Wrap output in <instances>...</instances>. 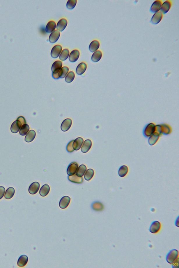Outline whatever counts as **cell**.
<instances>
[{"mask_svg":"<svg viewBox=\"0 0 179 268\" xmlns=\"http://www.w3.org/2000/svg\"><path fill=\"white\" fill-rule=\"evenodd\" d=\"M166 262L169 264L175 265L179 261V252L178 250L173 249L168 252L166 257Z\"/></svg>","mask_w":179,"mask_h":268,"instance_id":"1","label":"cell"},{"mask_svg":"<svg viewBox=\"0 0 179 268\" xmlns=\"http://www.w3.org/2000/svg\"><path fill=\"white\" fill-rule=\"evenodd\" d=\"M62 62L60 60L56 61L52 64V77L55 79H59L58 74L61 69L62 68Z\"/></svg>","mask_w":179,"mask_h":268,"instance_id":"2","label":"cell"},{"mask_svg":"<svg viewBox=\"0 0 179 268\" xmlns=\"http://www.w3.org/2000/svg\"><path fill=\"white\" fill-rule=\"evenodd\" d=\"M162 228V224L157 221H154L151 224L149 231L153 234H156L160 231Z\"/></svg>","mask_w":179,"mask_h":268,"instance_id":"3","label":"cell"},{"mask_svg":"<svg viewBox=\"0 0 179 268\" xmlns=\"http://www.w3.org/2000/svg\"><path fill=\"white\" fill-rule=\"evenodd\" d=\"M62 48L61 46L56 45L52 48L50 55L52 58H56L60 56L62 51Z\"/></svg>","mask_w":179,"mask_h":268,"instance_id":"4","label":"cell"},{"mask_svg":"<svg viewBox=\"0 0 179 268\" xmlns=\"http://www.w3.org/2000/svg\"><path fill=\"white\" fill-rule=\"evenodd\" d=\"M163 1L161 0H156L153 3L150 8V11L152 13H156L160 10Z\"/></svg>","mask_w":179,"mask_h":268,"instance_id":"5","label":"cell"},{"mask_svg":"<svg viewBox=\"0 0 179 268\" xmlns=\"http://www.w3.org/2000/svg\"><path fill=\"white\" fill-rule=\"evenodd\" d=\"M163 14L159 11L154 14L151 18L150 22L154 25H157L160 22L163 18Z\"/></svg>","mask_w":179,"mask_h":268,"instance_id":"6","label":"cell"},{"mask_svg":"<svg viewBox=\"0 0 179 268\" xmlns=\"http://www.w3.org/2000/svg\"><path fill=\"white\" fill-rule=\"evenodd\" d=\"M78 164L77 163L73 162L69 165L67 170V173L69 176H72L76 173L78 168Z\"/></svg>","mask_w":179,"mask_h":268,"instance_id":"7","label":"cell"},{"mask_svg":"<svg viewBox=\"0 0 179 268\" xmlns=\"http://www.w3.org/2000/svg\"><path fill=\"white\" fill-rule=\"evenodd\" d=\"M172 5V1L170 0H167L162 5L160 11L162 13L166 14L171 8Z\"/></svg>","mask_w":179,"mask_h":268,"instance_id":"8","label":"cell"},{"mask_svg":"<svg viewBox=\"0 0 179 268\" xmlns=\"http://www.w3.org/2000/svg\"><path fill=\"white\" fill-rule=\"evenodd\" d=\"M67 24L68 22L66 19H61L57 22L56 25L57 30L59 32H63L66 28Z\"/></svg>","mask_w":179,"mask_h":268,"instance_id":"9","label":"cell"},{"mask_svg":"<svg viewBox=\"0 0 179 268\" xmlns=\"http://www.w3.org/2000/svg\"><path fill=\"white\" fill-rule=\"evenodd\" d=\"M60 36V32L57 30H56L50 34L49 37V40L50 43H54L58 40Z\"/></svg>","mask_w":179,"mask_h":268,"instance_id":"10","label":"cell"},{"mask_svg":"<svg viewBox=\"0 0 179 268\" xmlns=\"http://www.w3.org/2000/svg\"><path fill=\"white\" fill-rule=\"evenodd\" d=\"M70 198L68 196H65L62 197L59 202V206L62 209L67 208L70 202Z\"/></svg>","mask_w":179,"mask_h":268,"instance_id":"11","label":"cell"},{"mask_svg":"<svg viewBox=\"0 0 179 268\" xmlns=\"http://www.w3.org/2000/svg\"><path fill=\"white\" fill-rule=\"evenodd\" d=\"M72 120L67 118L64 120L61 125V129L63 132L67 131L70 128L72 125Z\"/></svg>","mask_w":179,"mask_h":268,"instance_id":"12","label":"cell"},{"mask_svg":"<svg viewBox=\"0 0 179 268\" xmlns=\"http://www.w3.org/2000/svg\"><path fill=\"white\" fill-rule=\"evenodd\" d=\"M22 125V123L20 121L17 120L16 121L13 122L11 125V131L14 133H18L21 128Z\"/></svg>","mask_w":179,"mask_h":268,"instance_id":"13","label":"cell"},{"mask_svg":"<svg viewBox=\"0 0 179 268\" xmlns=\"http://www.w3.org/2000/svg\"><path fill=\"white\" fill-rule=\"evenodd\" d=\"M80 53L77 50H74L71 52L69 56V60L70 62H75L78 60L79 57Z\"/></svg>","mask_w":179,"mask_h":268,"instance_id":"14","label":"cell"},{"mask_svg":"<svg viewBox=\"0 0 179 268\" xmlns=\"http://www.w3.org/2000/svg\"><path fill=\"white\" fill-rule=\"evenodd\" d=\"M40 184L38 182H34L29 186V191L31 194H36L39 191Z\"/></svg>","mask_w":179,"mask_h":268,"instance_id":"15","label":"cell"},{"mask_svg":"<svg viewBox=\"0 0 179 268\" xmlns=\"http://www.w3.org/2000/svg\"><path fill=\"white\" fill-rule=\"evenodd\" d=\"M155 131V127L153 125L149 124L145 128L144 131V135L146 137H149L152 135Z\"/></svg>","mask_w":179,"mask_h":268,"instance_id":"16","label":"cell"},{"mask_svg":"<svg viewBox=\"0 0 179 268\" xmlns=\"http://www.w3.org/2000/svg\"><path fill=\"white\" fill-rule=\"evenodd\" d=\"M84 142L82 138L79 137L74 140L72 144V147L74 150L78 151L80 149Z\"/></svg>","mask_w":179,"mask_h":268,"instance_id":"17","label":"cell"},{"mask_svg":"<svg viewBox=\"0 0 179 268\" xmlns=\"http://www.w3.org/2000/svg\"><path fill=\"white\" fill-rule=\"evenodd\" d=\"M87 69L86 64L84 62H81L77 66L76 69V72L79 75H81L84 74Z\"/></svg>","mask_w":179,"mask_h":268,"instance_id":"18","label":"cell"},{"mask_svg":"<svg viewBox=\"0 0 179 268\" xmlns=\"http://www.w3.org/2000/svg\"><path fill=\"white\" fill-rule=\"evenodd\" d=\"M56 27L55 22L54 21H50L47 24L45 30L47 33H50L55 31Z\"/></svg>","mask_w":179,"mask_h":268,"instance_id":"19","label":"cell"},{"mask_svg":"<svg viewBox=\"0 0 179 268\" xmlns=\"http://www.w3.org/2000/svg\"><path fill=\"white\" fill-rule=\"evenodd\" d=\"M92 142L89 140H86L83 143L82 147L81 149V152L83 153H86L89 151L92 146Z\"/></svg>","mask_w":179,"mask_h":268,"instance_id":"20","label":"cell"},{"mask_svg":"<svg viewBox=\"0 0 179 268\" xmlns=\"http://www.w3.org/2000/svg\"><path fill=\"white\" fill-rule=\"evenodd\" d=\"M100 47V43L98 41L95 40L90 43L89 50L91 53H94L98 50Z\"/></svg>","mask_w":179,"mask_h":268,"instance_id":"21","label":"cell"},{"mask_svg":"<svg viewBox=\"0 0 179 268\" xmlns=\"http://www.w3.org/2000/svg\"><path fill=\"white\" fill-rule=\"evenodd\" d=\"M28 257L25 255L21 256L19 258L17 264L20 267H23L25 266L27 264L28 261Z\"/></svg>","mask_w":179,"mask_h":268,"instance_id":"22","label":"cell"},{"mask_svg":"<svg viewBox=\"0 0 179 268\" xmlns=\"http://www.w3.org/2000/svg\"><path fill=\"white\" fill-rule=\"evenodd\" d=\"M36 132L33 130L29 131L25 136V140L27 142H30L33 141L35 138Z\"/></svg>","mask_w":179,"mask_h":268,"instance_id":"23","label":"cell"},{"mask_svg":"<svg viewBox=\"0 0 179 268\" xmlns=\"http://www.w3.org/2000/svg\"><path fill=\"white\" fill-rule=\"evenodd\" d=\"M128 172V168L127 166L123 165L119 168L118 170V175L121 177H124L127 174Z\"/></svg>","mask_w":179,"mask_h":268,"instance_id":"24","label":"cell"},{"mask_svg":"<svg viewBox=\"0 0 179 268\" xmlns=\"http://www.w3.org/2000/svg\"><path fill=\"white\" fill-rule=\"evenodd\" d=\"M102 53L100 50L97 51L93 54L91 56V60L93 62H97L101 59Z\"/></svg>","mask_w":179,"mask_h":268,"instance_id":"25","label":"cell"},{"mask_svg":"<svg viewBox=\"0 0 179 268\" xmlns=\"http://www.w3.org/2000/svg\"><path fill=\"white\" fill-rule=\"evenodd\" d=\"M50 188L49 186L46 184L43 185L40 190V194L42 196H45L47 195L49 192Z\"/></svg>","mask_w":179,"mask_h":268,"instance_id":"26","label":"cell"},{"mask_svg":"<svg viewBox=\"0 0 179 268\" xmlns=\"http://www.w3.org/2000/svg\"><path fill=\"white\" fill-rule=\"evenodd\" d=\"M68 179L71 182L74 183L81 184L83 182V178L82 177H79L75 174L72 176H68Z\"/></svg>","mask_w":179,"mask_h":268,"instance_id":"27","label":"cell"},{"mask_svg":"<svg viewBox=\"0 0 179 268\" xmlns=\"http://www.w3.org/2000/svg\"><path fill=\"white\" fill-rule=\"evenodd\" d=\"M69 50L68 49H65L62 50L61 53L59 56V59L62 61L66 60L69 56Z\"/></svg>","mask_w":179,"mask_h":268,"instance_id":"28","label":"cell"},{"mask_svg":"<svg viewBox=\"0 0 179 268\" xmlns=\"http://www.w3.org/2000/svg\"><path fill=\"white\" fill-rule=\"evenodd\" d=\"M15 194V190L13 187L8 188L6 191L5 198L7 199H10L13 198Z\"/></svg>","mask_w":179,"mask_h":268,"instance_id":"29","label":"cell"},{"mask_svg":"<svg viewBox=\"0 0 179 268\" xmlns=\"http://www.w3.org/2000/svg\"><path fill=\"white\" fill-rule=\"evenodd\" d=\"M86 170V166L84 165H81L78 168L76 175L78 177H82L84 175Z\"/></svg>","mask_w":179,"mask_h":268,"instance_id":"30","label":"cell"},{"mask_svg":"<svg viewBox=\"0 0 179 268\" xmlns=\"http://www.w3.org/2000/svg\"><path fill=\"white\" fill-rule=\"evenodd\" d=\"M69 71V68L67 67H62L58 74L59 79L60 78L63 79V78H65L68 74Z\"/></svg>","mask_w":179,"mask_h":268,"instance_id":"31","label":"cell"},{"mask_svg":"<svg viewBox=\"0 0 179 268\" xmlns=\"http://www.w3.org/2000/svg\"><path fill=\"white\" fill-rule=\"evenodd\" d=\"M153 135H152V136H151L148 140L149 145L151 146L153 145L156 143L159 137V135L155 133Z\"/></svg>","mask_w":179,"mask_h":268,"instance_id":"32","label":"cell"},{"mask_svg":"<svg viewBox=\"0 0 179 268\" xmlns=\"http://www.w3.org/2000/svg\"><path fill=\"white\" fill-rule=\"evenodd\" d=\"M29 130V127L28 125L26 124L22 125L21 128L20 134V135L22 136H24L26 135Z\"/></svg>","mask_w":179,"mask_h":268,"instance_id":"33","label":"cell"},{"mask_svg":"<svg viewBox=\"0 0 179 268\" xmlns=\"http://www.w3.org/2000/svg\"><path fill=\"white\" fill-rule=\"evenodd\" d=\"M94 175V170L91 169H89L86 170L84 178L86 181H89L93 178Z\"/></svg>","mask_w":179,"mask_h":268,"instance_id":"34","label":"cell"},{"mask_svg":"<svg viewBox=\"0 0 179 268\" xmlns=\"http://www.w3.org/2000/svg\"><path fill=\"white\" fill-rule=\"evenodd\" d=\"M92 208L93 210L96 211H101L104 209V207L101 203L99 202H95L92 205Z\"/></svg>","mask_w":179,"mask_h":268,"instance_id":"35","label":"cell"},{"mask_svg":"<svg viewBox=\"0 0 179 268\" xmlns=\"http://www.w3.org/2000/svg\"><path fill=\"white\" fill-rule=\"evenodd\" d=\"M75 78V74L73 71L69 72L65 76V80L67 83H71L74 81Z\"/></svg>","mask_w":179,"mask_h":268,"instance_id":"36","label":"cell"},{"mask_svg":"<svg viewBox=\"0 0 179 268\" xmlns=\"http://www.w3.org/2000/svg\"><path fill=\"white\" fill-rule=\"evenodd\" d=\"M77 3L76 0H69L66 4L67 8L70 10L73 9L75 7Z\"/></svg>","mask_w":179,"mask_h":268,"instance_id":"37","label":"cell"},{"mask_svg":"<svg viewBox=\"0 0 179 268\" xmlns=\"http://www.w3.org/2000/svg\"><path fill=\"white\" fill-rule=\"evenodd\" d=\"M74 140H73L72 141H71L67 145V151H68V152H73L74 151V149L72 147V144L73 142H74Z\"/></svg>","mask_w":179,"mask_h":268,"instance_id":"38","label":"cell"},{"mask_svg":"<svg viewBox=\"0 0 179 268\" xmlns=\"http://www.w3.org/2000/svg\"><path fill=\"white\" fill-rule=\"evenodd\" d=\"M6 189L3 187H0V199L2 198L4 196Z\"/></svg>","mask_w":179,"mask_h":268,"instance_id":"39","label":"cell"},{"mask_svg":"<svg viewBox=\"0 0 179 268\" xmlns=\"http://www.w3.org/2000/svg\"><path fill=\"white\" fill-rule=\"evenodd\" d=\"M17 120H18V121H20L22 123V124L24 125L26 123L25 119L23 116H21L19 117L18 118H17Z\"/></svg>","mask_w":179,"mask_h":268,"instance_id":"40","label":"cell"}]
</instances>
